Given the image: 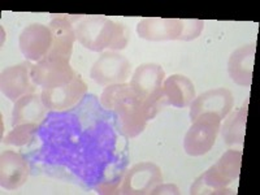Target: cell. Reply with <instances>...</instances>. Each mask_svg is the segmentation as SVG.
I'll return each mask as SVG.
<instances>
[{
	"label": "cell",
	"mask_w": 260,
	"mask_h": 195,
	"mask_svg": "<svg viewBox=\"0 0 260 195\" xmlns=\"http://www.w3.org/2000/svg\"><path fill=\"white\" fill-rule=\"evenodd\" d=\"M101 104L108 111H115L116 126L122 136L136 138L152 120L143 99L130 83H118L104 87Z\"/></svg>",
	"instance_id": "1"
},
{
	"label": "cell",
	"mask_w": 260,
	"mask_h": 195,
	"mask_svg": "<svg viewBox=\"0 0 260 195\" xmlns=\"http://www.w3.org/2000/svg\"><path fill=\"white\" fill-rule=\"evenodd\" d=\"M151 194H180V190H178L177 186L172 185V183H168V185H162V182L160 185H157Z\"/></svg>",
	"instance_id": "21"
},
{
	"label": "cell",
	"mask_w": 260,
	"mask_h": 195,
	"mask_svg": "<svg viewBox=\"0 0 260 195\" xmlns=\"http://www.w3.org/2000/svg\"><path fill=\"white\" fill-rule=\"evenodd\" d=\"M162 92L168 106L185 108L189 107L197 98L194 83L182 74H173L166 78L162 83Z\"/></svg>",
	"instance_id": "18"
},
{
	"label": "cell",
	"mask_w": 260,
	"mask_h": 195,
	"mask_svg": "<svg viewBox=\"0 0 260 195\" xmlns=\"http://www.w3.org/2000/svg\"><path fill=\"white\" fill-rule=\"evenodd\" d=\"M74 31L81 45L94 52H117L126 48L129 43L127 27L103 16H83L74 25Z\"/></svg>",
	"instance_id": "2"
},
{
	"label": "cell",
	"mask_w": 260,
	"mask_h": 195,
	"mask_svg": "<svg viewBox=\"0 0 260 195\" xmlns=\"http://www.w3.org/2000/svg\"><path fill=\"white\" fill-rule=\"evenodd\" d=\"M204 21L197 18H143L137 25L139 38L146 41H194L202 34Z\"/></svg>",
	"instance_id": "4"
},
{
	"label": "cell",
	"mask_w": 260,
	"mask_h": 195,
	"mask_svg": "<svg viewBox=\"0 0 260 195\" xmlns=\"http://www.w3.org/2000/svg\"><path fill=\"white\" fill-rule=\"evenodd\" d=\"M225 118L224 126L220 127L222 139L228 146L242 145L245 142L246 120H247V103L240 111L232 112Z\"/></svg>",
	"instance_id": "19"
},
{
	"label": "cell",
	"mask_w": 260,
	"mask_h": 195,
	"mask_svg": "<svg viewBox=\"0 0 260 195\" xmlns=\"http://www.w3.org/2000/svg\"><path fill=\"white\" fill-rule=\"evenodd\" d=\"M130 61L116 51H106L98 57L90 71V77L99 86L125 83L130 77Z\"/></svg>",
	"instance_id": "7"
},
{
	"label": "cell",
	"mask_w": 260,
	"mask_h": 195,
	"mask_svg": "<svg viewBox=\"0 0 260 195\" xmlns=\"http://www.w3.org/2000/svg\"><path fill=\"white\" fill-rule=\"evenodd\" d=\"M242 164V151L228 150L216 164L202 173L192 183L190 194H234L229 185L238 180Z\"/></svg>",
	"instance_id": "3"
},
{
	"label": "cell",
	"mask_w": 260,
	"mask_h": 195,
	"mask_svg": "<svg viewBox=\"0 0 260 195\" xmlns=\"http://www.w3.org/2000/svg\"><path fill=\"white\" fill-rule=\"evenodd\" d=\"M86 91H87V86L83 82L80 74H77L68 85L56 89L42 90L41 96L47 110L62 112L73 108L85 96Z\"/></svg>",
	"instance_id": "12"
},
{
	"label": "cell",
	"mask_w": 260,
	"mask_h": 195,
	"mask_svg": "<svg viewBox=\"0 0 260 195\" xmlns=\"http://www.w3.org/2000/svg\"><path fill=\"white\" fill-rule=\"evenodd\" d=\"M221 120L215 113H203L187 130L183 139V148L190 156H202L210 152L220 133Z\"/></svg>",
	"instance_id": "5"
},
{
	"label": "cell",
	"mask_w": 260,
	"mask_h": 195,
	"mask_svg": "<svg viewBox=\"0 0 260 195\" xmlns=\"http://www.w3.org/2000/svg\"><path fill=\"white\" fill-rule=\"evenodd\" d=\"M164 80H166V72L161 65L147 62L139 65L136 69L130 85L146 101L162 91Z\"/></svg>",
	"instance_id": "15"
},
{
	"label": "cell",
	"mask_w": 260,
	"mask_h": 195,
	"mask_svg": "<svg viewBox=\"0 0 260 195\" xmlns=\"http://www.w3.org/2000/svg\"><path fill=\"white\" fill-rule=\"evenodd\" d=\"M234 106V98L231 90L225 87L208 90L194 99L190 104V120L191 122L203 113H215L220 120L226 118Z\"/></svg>",
	"instance_id": "10"
},
{
	"label": "cell",
	"mask_w": 260,
	"mask_h": 195,
	"mask_svg": "<svg viewBox=\"0 0 260 195\" xmlns=\"http://www.w3.org/2000/svg\"><path fill=\"white\" fill-rule=\"evenodd\" d=\"M18 45L27 60L38 62L50 53L52 47V32L46 25H27L20 34Z\"/></svg>",
	"instance_id": "11"
},
{
	"label": "cell",
	"mask_w": 260,
	"mask_h": 195,
	"mask_svg": "<svg viewBox=\"0 0 260 195\" xmlns=\"http://www.w3.org/2000/svg\"><path fill=\"white\" fill-rule=\"evenodd\" d=\"M38 125L36 124H24L18 125L13 127L6 137H4L3 142L9 146H25L30 142L36 134Z\"/></svg>",
	"instance_id": "20"
},
{
	"label": "cell",
	"mask_w": 260,
	"mask_h": 195,
	"mask_svg": "<svg viewBox=\"0 0 260 195\" xmlns=\"http://www.w3.org/2000/svg\"><path fill=\"white\" fill-rule=\"evenodd\" d=\"M162 182L161 171L154 162H138L127 171L120 187V194L142 195L151 191Z\"/></svg>",
	"instance_id": "8"
},
{
	"label": "cell",
	"mask_w": 260,
	"mask_h": 195,
	"mask_svg": "<svg viewBox=\"0 0 260 195\" xmlns=\"http://www.w3.org/2000/svg\"><path fill=\"white\" fill-rule=\"evenodd\" d=\"M47 108L42 101V96L37 92L25 95L15 102L12 111V126L24 124L39 125L46 117Z\"/></svg>",
	"instance_id": "17"
},
{
	"label": "cell",
	"mask_w": 260,
	"mask_h": 195,
	"mask_svg": "<svg viewBox=\"0 0 260 195\" xmlns=\"http://www.w3.org/2000/svg\"><path fill=\"white\" fill-rule=\"evenodd\" d=\"M29 177V166L26 160L15 151L7 150L0 157V185L6 190L21 187Z\"/></svg>",
	"instance_id": "14"
},
{
	"label": "cell",
	"mask_w": 260,
	"mask_h": 195,
	"mask_svg": "<svg viewBox=\"0 0 260 195\" xmlns=\"http://www.w3.org/2000/svg\"><path fill=\"white\" fill-rule=\"evenodd\" d=\"M31 81L42 90H50L68 85L77 76L71 67L69 59L60 56H46L32 65Z\"/></svg>",
	"instance_id": "6"
},
{
	"label": "cell",
	"mask_w": 260,
	"mask_h": 195,
	"mask_svg": "<svg viewBox=\"0 0 260 195\" xmlns=\"http://www.w3.org/2000/svg\"><path fill=\"white\" fill-rule=\"evenodd\" d=\"M82 17L83 16H53L48 25L52 32V47L48 53L50 56H60L71 60L76 41L73 21L81 20Z\"/></svg>",
	"instance_id": "13"
},
{
	"label": "cell",
	"mask_w": 260,
	"mask_h": 195,
	"mask_svg": "<svg viewBox=\"0 0 260 195\" xmlns=\"http://www.w3.org/2000/svg\"><path fill=\"white\" fill-rule=\"evenodd\" d=\"M31 68V62L24 61L8 67L2 72L0 87L4 96L8 98L9 101L17 102L20 98L37 91V86L34 85L30 76Z\"/></svg>",
	"instance_id": "9"
},
{
	"label": "cell",
	"mask_w": 260,
	"mask_h": 195,
	"mask_svg": "<svg viewBox=\"0 0 260 195\" xmlns=\"http://www.w3.org/2000/svg\"><path fill=\"white\" fill-rule=\"evenodd\" d=\"M256 45H246L237 48L228 61V73L234 83L248 87L252 82Z\"/></svg>",
	"instance_id": "16"
}]
</instances>
